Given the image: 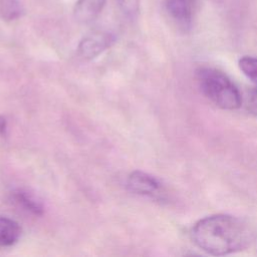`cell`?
<instances>
[{
	"instance_id": "obj_1",
	"label": "cell",
	"mask_w": 257,
	"mask_h": 257,
	"mask_svg": "<svg viewBox=\"0 0 257 257\" xmlns=\"http://www.w3.org/2000/svg\"><path fill=\"white\" fill-rule=\"evenodd\" d=\"M193 242L204 252L223 256L248 246L251 233L239 218L227 214H216L200 219L191 230Z\"/></svg>"
},
{
	"instance_id": "obj_2",
	"label": "cell",
	"mask_w": 257,
	"mask_h": 257,
	"mask_svg": "<svg viewBox=\"0 0 257 257\" xmlns=\"http://www.w3.org/2000/svg\"><path fill=\"white\" fill-rule=\"evenodd\" d=\"M196 75L201 91L214 104L228 110L241 106V93L225 73L213 67H201Z\"/></svg>"
},
{
	"instance_id": "obj_3",
	"label": "cell",
	"mask_w": 257,
	"mask_h": 257,
	"mask_svg": "<svg viewBox=\"0 0 257 257\" xmlns=\"http://www.w3.org/2000/svg\"><path fill=\"white\" fill-rule=\"evenodd\" d=\"M115 36L107 31H94L84 36L77 47L78 54L84 59H92L110 47Z\"/></svg>"
},
{
	"instance_id": "obj_4",
	"label": "cell",
	"mask_w": 257,
	"mask_h": 257,
	"mask_svg": "<svg viewBox=\"0 0 257 257\" xmlns=\"http://www.w3.org/2000/svg\"><path fill=\"white\" fill-rule=\"evenodd\" d=\"M126 186L131 192L143 196H156L162 189V184L156 177L141 171L128 175Z\"/></svg>"
},
{
	"instance_id": "obj_5",
	"label": "cell",
	"mask_w": 257,
	"mask_h": 257,
	"mask_svg": "<svg viewBox=\"0 0 257 257\" xmlns=\"http://www.w3.org/2000/svg\"><path fill=\"white\" fill-rule=\"evenodd\" d=\"M105 0H77L73 6L74 19L81 24L93 22L101 13Z\"/></svg>"
},
{
	"instance_id": "obj_6",
	"label": "cell",
	"mask_w": 257,
	"mask_h": 257,
	"mask_svg": "<svg viewBox=\"0 0 257 257\" xmlns=\"http://www.w3.org/2000/svg\"><path fill=\"white\" fill-rule=\"evenodd\" d=\"M196 0H166L167 11L173 19L182 25H189L194 11Z\"/></svg>"
},
{
	"instance_id": "obj_7",
	"label": "cell",
	"mask_w": 257,
	"mask_h": 257,
	"mask_svg": "<svg viewBox=\"0 0 257 257\" xmlns=\"http://www.w3.org/2000/svg\"><path fill=\"white\" fill-rule=\"evenodd\" d=\"M11 199L17 206L21 207L23 210L31 213L32 215L41 216L44 212L42 203L37 200L34 195L25 190L17 189L13 191L11 193Z\"/></svg>"
},
{
	"instance_id": "obj_8",
	"label": "cell",
	"mask_w": 257,
	"mask_h": 257,
	"mask_svg": "<svg viewBox=\"0 0 257 257\" xmlns=\"http://www.w3.org/2000/svg\"><path fill=\"white\" fill-rule=\"evenodd\" d=\"M21 235L19 224L7 217H0V246L6 247L16 243Z\"/></svg>"
},
{
	"instance_id": "obj_9",
	"label": "cell",
	"mask_w": 257,
	"mask_h": 257,
	"mask_svg": "<svg viewBox=\"0 0 257 257\" xmlns=\"http://www.w3.org/2000/svg\"><path fill=\"white\" fill-rule=\"evenodd\" d=\"M24 14V8L18 0H0V18L12 21Z\"/></svg>"
},
{
	"instance_id": "obj_10",
	"label": "cell",
	"mask_w": 257,
	"mask_h": 257,
	"mask_svg": "<svg viewBox=\"0 0 257 257\" xmlns=\"http://www.w3.org/2000/svg\"><path fill=\"white\" fill-rule=\"evenodd\" d=\"M240 70L257 85V57L243 56L238 62Z\"/></svg>"
},
{
	"instance_id": "obj_11",
	"label": "cell",
	"mask_w": 257,
	"mask_h": 257,
	"mask_svg": "<svg viewBox=\"0 0 257 257\" xmlns=\"http://www.w3.org/2000/svg\"><path fill=\"white\" fill-rule=\"evenodd\" d=\"M121 10L131 18H135L139 13L140 0H116Z\"/></svg>"
},
{
	"instance_id": "obj_12",
	"label": "cell",
	"mask_w": 257,
	"mask_h": 257,
	"mask_svg": "<svg viewBox=\"0 0 257 257\" xmlns=\"http://www.w3.org/2000/svg\"><path fill=\"white\" fill-rule=\"evenodd\" d=\"M248 108L251 112L257 115V87L252 90L248 96Z\"/></svg>"
},
{
	"instance_id": "obj_13",
	"label": "cell",
	"mask_w": 257,
	"mask_h": 257,
	"mask_svg": "<svg viewBox=\"0 0 257 257\" xmlns=\"http://www.w3.org/2000/svg\"><path fill=\"white\" fill-rule=\"evenodd\" d=\"M6 130H7V122L5 117L0 116V135L5 136L6 135Z\"/></svg>"
}]
</instances>
